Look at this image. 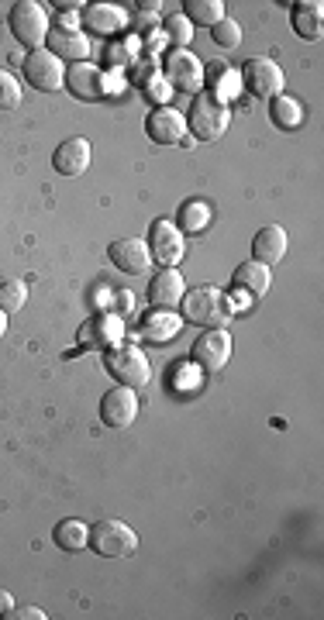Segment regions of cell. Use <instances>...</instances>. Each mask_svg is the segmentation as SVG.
<instances>
[{"instance_id": "cell-30", "label": "cell", "mask_w": 324, "mask_h": 620, "mask_svg": "<svg viewBox=\"0 0 324 620\" xmlns=\"http://www.w3.org/2000/svg\"><path fill=\"white\" fill-rule=\"evenodd\" d=\"M211 38L218 49H238L242 45V25L235 18H221L218 25L211 28Z\"/></svg>"}, {"instance_id": "cell-11", "label": "cell", "mask_w": 324, "mask_h": 620, "mask_svg": "<svg viewBox=\"0 0 324 620\" xmlns=\"http://www.w3.org/2000/svg\"><path fill=\"white\" fill-rule=\"evenodd\" d=\"M149 252L152 262H162V269H176V262L183 259V231L173 221H156L149 235Z\"/></svg>"}, {"instance_id": "cell-25", "label": "cell", "mask_w": 324, "mask_h": 620, "mask_svg": "<svg viewBox=\"0 0 324 620\" xmlns=\"http://www.w3.org/2000/svg\"><path fill=\"white\" fill-rule=\"evenodd\" d=\"M269 118H273L276 128L293 131V128L304 124V107H300L293 97H287V93H280V97L269 100Z\"/></svg>"}, {"instance_id": "cell-6", "label": "cell", "mask_w": 324, "mask_h": 620, "mask_svg": "<svg viewBox=\"0 0 324 620\" xmlns=\"http://www.w3.org/2000/svg\"><path fill=\"white\" fill-rule=\"evenodd\" d=\"M162 80L169 83L173 93H194L204 87V66L190 49H176L166 56V66H162Z\"/></svg>"}, {"instance_id": "cell-24", "label": "cell", "mask_w": 324, "mask_h": 620, "mask_svg": "<svg viewBox=\"0 0 324 620\" xmlns=\"http://www.w3.org/2000/svg\"><path fill=\"white\" fill-rule=\"evenodd\" d=\"M204 80H207V90H211V100H218V104H225V107H228V100H235L238 93H242V73H235L225 62H218Z\"/></svg>"}, {"instance_id": "cell-3", "label": "cell", "mask_w": 324, "mask_h": 620, "mask_svg": "<svg viewBox=\"0 0 324 620\" xmlns=\"http://www.w3.org/2000/svg\"><path fill=\"white\" fill-rule=\"evenodd\" d=\"M90 548L100 558H128L138 552V531L125 521H100L90 527Z\"/></svg>"}, {"instance_id": "cell-23", "label": "cell", "mask_w": 324, "mask_h": 620, "mask_svg": "<svg viewBox=\"0 0 324 620\" xmlns=\"http://www.w3.org/2000/svg\"><path fill=\"white\" fill-rule=\"evenodd\" d=\"M231 283H235V290L249 293V297H266L269 283H273V273H269V266H262V262L249 259V262H242V266L235 269Z\"/></svg>"}, {"instance_id": "cell-35", "label": "cell", "mask_w": 324, "mask_h": 620, "mask_svg": "<svg viewBox=\"0 0 324 620\" xmlns=\"http://www.w3.org/2000/svg\"><path fill=\"white\" fill-rule=\"evenodd\" d=\"M4 335H7V314L0 310V338H4Z\"/></svg>"}, {"instance_id": "cell-20", "label": "cell", "mask_w": 324, "mask_h": 620, "mask_svg": "<svg viewBox=\"0 0 324 620\" xmlns=\"http://www.w3.org/2000/svg\"><path fill=\"white\" fill-rule=\"evenodd\" d=\"M287 245H290L287 231H283L280 224H266V228L252 238V259L262 262V266H276V262L287 255Z\"/></svg>"}, {"instance_id": "cell-1", "label": "cell", "mask_w": 324, "mask_h": 620, "mask_svg": "<svg viewBox=\"0 0 324 620\" xmlns=\"http://www.w3.org/2000/svg\"><path fill=\"white\" fill-rule=\"evenodd\" d=\"M180 310L187 321L200 324V328H225L231 317V304L218 286H194L190 293H183Z\"/></svg>"}, {"instance_id": "cell-14", "label": "cell", "mask_w": 324, "mask_h": 620, "mask_svg": "<svg viewBox=\"0 0 324 620\" xmlns=\"http://www.w3.org/2000/svg\"><path fill=\"white\" fill-rule=\"evenodd\" d=\"M45 49L52 52L56 59L63 62H87L90 56V38L83 35V28H56L49 31V38H45Z\"/></svg>"}, {"instance_id": "cell-8", "label": "cell", "mask_w": 324, "mask_h": 620, "mask_svg": "<svg viewBox=\"0 0 324 620\" xmlns=\"http://www.w3.org/2000/svg\"><path fill=\"white\" fill-rule=\"evenodd\" d=\"M25 80L28 87L42 90V93H56L66 83V66L63 59H56L49 49H35L25 59Z\"/></svg>"}, {"instance_id": "cell-21", "label": "cell", "mask_w": 324, "mask_h": 620, "mask_svg": "<svg viewBox=\"0 0 324 620\" xmlns=\"http://www.w3.org/2000/svg\"><path fill=\"white\" fill-rule=\"evenodd\" d=\"M183 328V317L173 314V310H149V314L142 317V338L152 341V345H166V341H173L180 335Z\"/></svg>"}, {"instance_id": "cell-7", "label": "cell", "mask_w": 324, "mask_h": 620, "mask_svg": "<svg viewBox=\"0 0 324 620\" xmlns=\"http://www.w3.org/2000/svg\"><path fill=\"white\" fill-rule=\"evenodd\" d=\"M283 69L276 66L273 59H266V56H256V59H249L242 66V87L252 93V97H259V100H273V97H280L283 93Z\"/></svg>"}, {"instance_id": "cell-29", "label": "cell", "mask_w": 324, "mask_h": 620, "mask_svg": "<svg viewBox=\"0 0 324 620\" xmlns=\"http://www.w3.org/2000/svg\"><path fill=\"white\" fill-rule=\"evenodd\" d=\"M25 304H28V286L21 283V279L0 283V310H4V314H18Z\"/></svg>"}, {"instance_id": "cell-33", "label": "cell", "mask_w": 324, "mask_h": 620, "mask_svg": "<svg viewBox=\"0 0 324 620\" xmlns=\"http://www.w3.org/2000/svg\"><path fill=\"white\" fill-rule=\"evenodd\" d=\"M4 617H7V620H45L49 614H45L42 607H11Z\"/></svg>"}, {"instance_id": "cell-10", "label": "cell", "mask_w": 324, "mask_h": 620, "mask_svg": "<svg viewBox=\"0 0 324 620\" xmlns=\"http://www.w3.org/2000/svg\"><path fill=\"white\" fill-rule=\"evenodd\" d=\"M190 359L197 362L200 369L207 372H218L225 369L231 362V335L225 328H211L207 335H200L194 341V352H190Z\"/></svg>"}, {"instance_id": "cell-19", "label": "cell", "mask_w": 324, "mask_h": 620, "mask_svg": "<svg viewBox=\"0 0 324 620\" xmlns=\"http://www.w3.org/2000/svg\"><path fill=\"white\" fill-rule=\"evenodd\" d=\"M187 293V283H183L180 269H162V273L149 283V304L159 310H176Z\"/></svg>"}, {"instance_id": "cell-17", "label": "cell", "mask_w": 324, "mask_h": 620, "mask_svg": "<svg viewBox=\"0 0 324 620\" xmlns=\"http://www.w3.org/2000/svg\"><path fill=\"white\" fill-rule=\"evenodd\" d=\"M66 87L76 100H100L104 97V69L94 62H76L66 69Z\"/></svg>"}, {"instance_id": "cell-16", "label": "cell", "mask_w": 324, "mask_h": 620, "mask_svg": "<svg viewBox=\"0 0 324 620\" xmlns=\"http://www.w3.org/2000/svg\"><path fill=\"white\" fill-rule=\"evenodd\" d=\"M125 25H128V14L118 4H87V11H83V31L87 35L114 38Z\"/></svg>"}, {"instance_id": "cell-27", "label": "cell", "mask_w": 324, "mask_h": 620, "mask_svg": "<svg viewBox=\"0 0 324 620\" xmlns=\"http://www.w3.org/2000/svg\"><path fill=\"white\" fill-rule=\"evenodd\" d=\"M52 538H56V545L63 548V552L76 555V552H83V548L90 545V527L83 524V521H63V524L56 527V534H52Z\"/></svg>"}, {"instance_id": "cell-22", "label": "cell", "mask_w": 324, "mask_h": 620, "mask_svg": "<svg viewBox=\"0 0 324 620\" xmlns=\"http://www.w3.org/2000/svg\"><path fill=\"white\" fill-rule=\"evenodd\" d=\"M293 31H297L300 38H307V42H318L321 31H324V4L321 0H300V4H293Z\"/></svg>"}, {"instance_id": "cell-13", "label": "cell", "mask_w": 324, "mask_h": 620, "mask_svg": "<svg viewBox=\"0 0 324 620\" xmlns=\"http://www.w3.org/2000/svg\"><path fill=\"white\" fill-rule=\"evenodd\" d=\"M107 255H111L114 266L128 276H142V273H149V266H152V252L142 238H118V242H111V252Z\"/></svg>"}, {"instance_id": "cell-26", "label": "cell", "mask_w": 324, "mask_h": 620, "mask_svg": "<svg viewBox=\"0 0 324 620\" xmlns=\"http://www.w3.org/2000/svg\"><path fill=\"white\" fill-rule=\"evenodd\" d=\"M187 11H183V18L190 21V25H204V28H214L221 18H228L225 14V4L221 0H187Z\"/></svg>"}, {"instance_id": "cell-9", "label": "cell", "mask_w": 324, "mask_h": 620, "mask_svg": "<svg viewBox=\"0 0 324 620\" xmlns=\"http://www.w3.org/2000/svg\"><path fill=\"white\" fill-rule=\"evenodd\" d=\"M145 131H149V138L156 145H180L187 142V114H180L176 107L162 104L156 111L145 118Z\"/></svg>"}, {"instance_id": "cell-12", "label": "cell", "mask_w": 324, "mask_h": 620, "mask_svg": "<svg viewBox=\"0 0 324 620\" xmlns=\"http://www.w3.org/2000/svg\"><path fill=\"white\" fill-rule=\"evenodd\" d=\"M135 417H138L135 390L114 386L111 393H104V400H100V421H104L107 428H128V424H135Z\"/></svg>"}, {"instance_id": "cell-31", "label": "cell", "mask_w": 324, "mask_h": 620, "mask_svg": "<svg viewBox=\"0 0 324 620\" xmlns=\"http://www.w3.org/2000/svg\"><path fill=\"white\" fill-rule=\"evenodd\" d=\"M166 38L176 45V49H187V42L194 38V25H190L183 14H169L166 18Z\"/></svg>"}, {"instance_id": "cell-28", "label": "cell", "mask_w": 324, "mask_h": 620, "mask_svg": "<svg viewBox=\"0 0 324 620\" xmlns=\"http://www.w3.org/2000/svg\"><path fill=\"white\" fill-rule=\"evenodd\" d=\"M207 224H211V207L204 204V200H187V204L180 207V231H204Z\"/></svg>"}, {"instance_id": "cell-32", "label": "cell", "mask_w": 324, "mask_h": 620, "mask_svg": "<svg viewBox=\"0 0 324 620\" xmlns=\"http://www.w3.org/2000/svg\"><path fill=\"white\" fill-rule=\"evenodd\" d=\"M21 104V83L14 80V73L0 69V111H14Z\"/></svg>"}, {"instance_id": "cell-5", "label": "cell", "mask_w": 324, "mask_h": 620, "mask_svg": "<svg viewBox=\"0 0 324 620\" xmlns=\"http://www.w3.org/2000/svg\"><path fill=\"white\" fill-rule=\"evenodd\" d=\"M231 124V114L225 104H218V100L211 97H194V107H190L187 114V131L200 142H218L221 135L228 131Z\"/></svg>"}, {"instance_id": "cell-15", "label": "cell", "mask_w": 324, "mask_h": 620, "mask_svg": "<svg viewBox=\"0 0 324 620\" xmlns=\"http://www.w3.org/2000/svg\"><path fill=\"white\" fill-rule=\"evenodd\" d=\"M121 338H125V324L114 314H94L80 328V345L87 348H118Z\"/></svg>"}, {"instance_id": "cell-34", "label": "cell", "mask_w": 324, "mask_h": 620, "mask_svg": "<svg viewBox=\"0 0 324 620\" xmlns=\"http://www.w3.org/2000/svg\"><path fill=\"white\" fill-rule=\"evenodd\" d=\"M11 607H14V600H11V596H7V593H0V617H4Z\"/></svg>"}, {"instance_id": "cell-18", "label": "cell", "mask_w": 324, "mask_h": 620, "mask_svg": "<svg viewBox=\"0 0 324 620\" xmlns=\"http://www.w3.org/2000/svg\"><path fill=\"white\" fill-rule=\"evenodd\" d=\"M52 166L59 176H83L90 169V142L87 138H66L56 152H52Z\"/></svg>"}, {"instance_id": "cell-4", "label": "cell", "mask_w": 324, "mask_h": 620, "mask_svg": "<svg viewBox=\"0 0 324 620\" xmlns=\"http://www.w3.org/2000/svg\"><path fill=\"white\" fill-rule=\"evenodd\" d=\"M107 372L118 379V386H128V390H142L152 379V366L145 359V352H138L135 345H118L107 355Z\"/></svg>"}, {"instance_id": "cell-2", "label": "cell", "mask_w": 324, "mask_h": 620, "mask_svg": "<svg viewBox=\"0 0 324 620\" xmlns=\"http://www.w3.org/2000/svg\"><path fill=\"white\" fill-rule=\"evenodd\" d=\"M11 35L18 38L21 45H28V49H45V38H49V11H45L38 0H18V4L11 7Z\"/></svg>"}]
</instances>
